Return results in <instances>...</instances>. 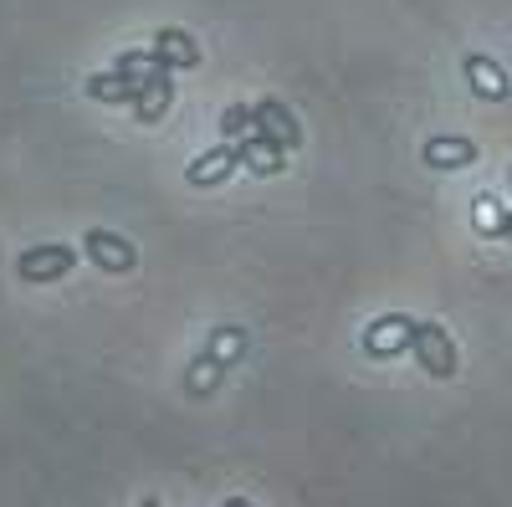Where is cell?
<instances>
[{
	"label": "cell",
	"mask_w": 512,
	"mask_h": 507,
	"mask_svg": "<svg viewBox=\"0 0 512 507\" xmlns=\"http://www.w3.org/2000/svg\"><path fill=\"white\" fill-rule=\"evenodd\" d=\"M72 267H77V246L47 241V246H31V251H21L16 277H21V282H31V287H47V282H62Z\"/></svg>",
	"instance_id": "1"
},
{
	"label": "cell",
	"mask_w": 512,
	"mask_h": 507,
	"mask_svg": "<svg viewBox=\"0 0 512 507\" xmlns=\"http://www.w3.org/2000/svg\"><path fill=\"white\" fill-rule=\"evenodd\" d=\"M415 359L420 369L431 374V379H451L456 374V344H451V333L441 323H415Z\"/></svg>",
	"instance_id": "2"
},
{
	"label": "cell",
	"mask_w": 512,
	"mask_h": 507,
	"mask_svg": "<svg viewBox=\"0 0 512 507\" xmlns=\"http://www.w3.org/2000/svg\"><path fill=\"white\" fill-rule=\"evenodd\" d=\"M251 134H262V139H267V144H277V149H297V144H303V129H297L292 108H287V103H277V98L251 103Z\"/></svg>",
	"instance_id": "3"
},
{
	"label": "cell",
	"mask_w": 512,
	"mask_h": 507,
	"mask_svg": "<svg viewBox=\"0 0 512 507\" xmlns=\"http://www.w3.org/2000/svg\"><path fill=\"white\" fill-rule=\"evenodd\" d=\"M410 344H415V318H405V313H384L364 328V354H374V359H395Z\"/></svg>",
	"instance_id": "4"
},
{
	"label": "cell",
	"mask_w": 512,
	"mask_h": 507,
	"mask_svg": "<svg viewBox=\"0 0 512 507\" xmlns=\"http://www.w3.org/2000/svg\"><path fill=\"white\" fill-rule=\"evenodd\" d=\"M82 246H88V257H93L103 272H134V262H139L134 241L118 236V231H88V236H82Z\"/></svg>",
	"instance_id": "5"
},
{
	"label": "cell",
	"mask_w": 512,
	"mask_h": 507,
	"mask_svg": "<svg viewBox=\"0 0 512 507\" xmlns=\"http://www.w3.org/2000/svg\"><path fill=\"white\" fill-rule=\"evenodd\" d=\"M461 72H466V82H472V93H477V98H492V103H502V98L512 93L507 72H502L492 57H482V52H466Z\"/></svg>",
	"instance_id": "6"
},
{
	"label": "cell",
	"mask_w": 512,
	"mask_h": 507,
	"mask_svg": "<svg viewBox=\"0 0 512 507\" xmlns=\"http://www.w3.org/2000/svg\"><path fill=\"white\" fill-rule=\"evenodd\" d=\"M154 62L159 67H169V72H175V67H195L200 62V47H195V36L190 31H180V26H164V31H154Z\"/></svg>",
	"instance_id": "7"
},
{
	"label": "cell",
	"mask_w": 512,
	"mask_h": 507,
	"mask_svg": "<svg viewBox=\"0 0 512 507\" xmlns=\"http://www.w3.org/2000/svg\"><path fill=\"white\" fill-rule=\"evenodd\" d=\"M420 159L431 169H466V164H477V144L461 134H436V139H425Z\"/></svg>",
	"instance_id": "8"
},
{
	"label": "cell",
	"mask_w": 512,
	"mask_h": 507,
	"mask_svg": "<svg viewBox=\"0 0 512 507\" xmlns=\"http://www.w3.org/2000/svg\"><path fill=\"white\" fill-rule=\"evenodd\" d=\"M169 103H175V77H169V67L154 62V72H149V82H144L134 113H139V123H159V118L169 113Z\"/></svg>",
	"instance_id": "9"
},
{
	"label": "cell",
	"mask_w": 512,
	"mask_h": 507,
	"mask_svg": "<svg viewBox=\"0 0 512 507\" xmlns=\"http://www.w3.org/2000/svg\"><path fill=\"white\" fill-rule=\"evenodd\" d=\"M236 164H241V154H236V144H221V149H205L195 164H190V185H200V190H210V185H221V180H231L236 175Z\"/></svg>",
	"instance_id": "10"
},
{
	"label": "cell",
	"mask_w": 512,
	"mask_h": 507,
	"mask_svg": "<svg viewBox=\"0 0 512 507\" xmlns=\"http://www.w3.org/2000/svg\"><path fill=\"white\" fill-rule=\"evenodd\" d=\"M236 154H241V164L251 169V175H277V169H282V154H287V149L267 144L262 134H246V139H236Z\"/></svg>",
	"instance_id": "11"
},
{
	"label": "cell",
	"mask_w": 512,
	"mask_h": 507,
	"mask_svg": "<svg viewBox=\"0 0 512 507\" xmlns=\"http://www.w3.org/2000/svg\"><path fill=\"white\" fill-rule=\"evenodd\" d=\"M221 374H226V364L210 354V349H200V359L190 364V379H185V385H190V395H210V390L221 385Z\"/></svg>",
	"instance_id": "12"
},
{
	"label": "cell",
	"mask_w": 512,
	"mask_h": 507,
	"mask_svg": "<svg viewBox=\"0 0 512 507\" xmlns=\"http://www.w3.org/2000/svg\"><path fill=\"white\" fill-rule=\"evenodd\" d=\"M502 216H507V210H497V200H492V195H477V210H472V221H477V231H482V236H497Z\"/></svg>",
	"instance_id": "13"
},
{
	"label": "cell",
	"mask_w": 512,
	"mask_h": 507,
	"mask_svg": "<svg viewBox=\"0 0 512 507\" xmlns=\"http://www.w3.org/2000/svg\"><path fill=\"white\" fill-rule=\"evenodd\" d=\"M221 134H226V139H246V134H251V108H246V103H231V108L221 113Z\"/></svg>",
	"instance_id": "14"
},
{
	"label": "cell",
	"mask_w": 512,
	"mask_h": 507,
	"mask_svg": "<svg viewBox=\"0 0 512 507\" xmlns=\"http://www.w3.org/2000/svg\"><path fill=\"white\" fill-rule=\"evenodd\" d=\"M497 236H502V241H512V210H507V216H502V226H497Z\"/></svg>",
	"instance_id": "15"
},
{
	"label": "cell",
	"mask_w": 512,
	"mask_h": 507,
	"mask_svg": "<svg viewBox=\"0 0 512 507\" xmlns=\"http://www.w3.org/2000/svg\"><path fill=\"white\" fill-rule=\"evenodd\" d=\"M226 507H251V502H241V497H231V502H226Z\"/></svg>",
	"instance_id": "16"
},
{
	"label": "cell",
	"mask_w": 512,
	"mask_h": 507,
	"mask_svg": "<svg viewBox=\"0 0 512 507\" xmlns=\"http://www.w3.org/2000/svg\"><path fill=\"white\" fill-rule=\"evenodd\" d=\"M144 507H159V502H144Z\"/></svg>",
	"instance_id": "17"
},
{
	"label": "cell",
	"mask_w": 512,
	"mask_h": 507,
	"mask_svg": "<svg viewBox=\"0 0 512 507\" xmlns=\"http://www.w3.org/2000/svg\"><path fill=\"white\" fill-rule=\"evenodd\" d=\"M507 185H512V175H507Z\"/></svg>",
	"instance_id": "18"
}]
</instances>
